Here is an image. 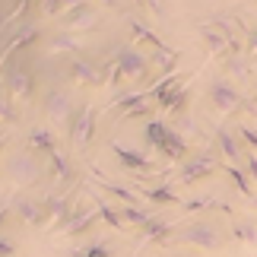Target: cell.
Listing matches in <instances>:
<instances>
[{"instance_id":"cell-28","label":"cell","mask_w":257,"mask_h":257,"mask_svg":"<svg viewBox=\"0 0 257 257\" xmlns=\"http://www.w3.org/2000/svg\"><path fill=\"white\" fill-rule=\"evenodd\" d=\"M48 165H51V172H54L57 178H64V181L73 175V165H70V159H67V156H61V153L48 156Z\"/></svg>"},{"instance_id":"cell-23","label":"cell","mask_w":257,"mask_h":257,"mask_svg":"<svg viewBox=\"0 0 257 257\" xmlns=\"http://www.w3.org/2000/svg\"><path fill=\"white\" fill-rule=\"evenodd\" d=\"M16 219H19V222H32V225H38V219H42V206H38V200H32V197H23V200H16Z\"/></svg>"},{"instance_id":"cell-38","label":"cell","mask_w":257,"mask_h":257,"mask_svg":"<svg viewBox=\"0 0 257 257\" xmlns=\"http://www.w3.org/2000/svg\"><path fill=\"white\" fill-rule=\"evenodd\" d=\"M248 38H251V57H254V61H257V29H254V32H251Z\"/></svg>"},{"instance_id":"cell-22","label":"cell","mask_w":257,"mask_h":257,"mask_svg":"<svg viewBox=\"0 0 257 257\" xmlns=\"http://www.w3.org/2000/svg\"><path fill=\"white\" fill-rule=\"evenodd\" d=\"M222 172L232 178L235 187H238V191H241L244 197H248L251 203L257 200V194H254V187H251V178H248V172H244V169H238V165H229V162H222Z\"/></svg>"},{"instance_id":"cell-36","label":"cell","mask_w":257,"mask_h":257,"mask_svg":"<svg viewBox=\"0 0 257 257\" xmlns=\"http://www.w3.org/2000/svg\"><path fill=\"white\" fill-rule=\"evenodd\" d=\"M0 254H4V257H16V244H10V238H4V241H0Z\"/></svg>"},{"instance_id":"cell-17","label":"cell","mask_w":257,"mask_h":257,"mask_svg":"<svg viewBox=\"0 0 257 257\" xmlns=\"http://www.w3.org/2000/svg\"><path fill=\"white\" fill-rule=\"evenodd\" d=\"M108 150L114 153V159L121 162L127 172H143V169H146V156H143V153H137V150H127L124 143H114V140L108 143Z\"/></svg>"},{"instance_id":"cell-13","label":"cell","mask_w":257,"mask_h":257,"mask_svg":"<svg viewBox=\"0 0 257 257\" xmlns=\"http://www.w3.org/2000/svg\"><path fill=\"white\" fill-rule=\"evenodd\" d=\"M7 95L13 92L16 98H29L32 95V86H35V80H32V73L29 70H23V67H13V70H7Z\"/></svg>"},{"instance_id":"cell-31","label":"cell","mask_w":257,"mask_h":257,"mask_svg":"<svg viewBox=\"0 0 257 257\" xmlns=\"http://www.w3.org/2000/svg\"><path fill=\"white\" fill-rule=\"evenodd\" d=\"M73 257H111V251H108V244H105V241H95V244H89V248L76 251Z\"/></svg>"},{"instance_id":"cell-8","label":"cell","mask_w":257,"mask_h":257,"mask_svg":"<svg viewBox=\"0 0 257 257\" xmlns=\"http://www.w3.org/2000/svg\"><path fill=\"white\" fill-rule=\"evenodd\" d=\"M219 169H222L219 159H216V156H210V153H203V156H194L191 162H184V169H181V175H178V178H181L184 184H197V181L213 178Z\"/></svg>"},{"instance_id":"cell-9","label":"cell","mask_w":257,"mask_h":257,"mask_svg":"<svg viewBox=\"0 0 257 257\" xmlns=\"http://www.w3.org/2000/svg\"><path fill=\"white\" fill-rule=\"evenodd\" d=\"M67 80H73L80 86H98L105 76H102L95 61H89V57H73V61L67 64Z\"/></svg>"},{"instance_id":"cell-26","label":"cell","mask_w":257,"mask_h":257,"mask_svg":"<svg viewBox=\"0 0 257 257\" xmlns=\"http://www.w3.org/2000/svg\"><path fill=\"white\" fill-rule=\"evenodd\" d=\"M165 134H169V124H165V121H150V124L143 127V140H146V146H153V150H159V146H162Z\"/></svg>"},{"instance_id":"cell-6","label":"cell","mask_w":257,"mask_h":257,"mask_svg":"<svg viewBox=\"0 0 257 257\" xmlns=\"http://www.w3.org/2000/svg\"><path fill=\"white\" fill-rule=\"evenodd\" d=\"M206 98H210V105L222 114H232L235 108L241 105V92L235 89L232 80H213L210 89H206Z\"/></svg>"},{"instance_id":"cell-3","label":"cell","mask_w":257,"mask_h":257,"mask_svg":"<svg viewBox=\"0 0 257 257\" xmlns=\"http://www.w3.org/2000/svg\"><path fill=\"white\" fill-rule=\"evenodd\" d=\"M150 76V57L137 48H121L117 51V67L111 73V86H117L121 80H131V83H143Z\"/></svg>"},{"instance_id":"cell-34","label":"cell","mask_w":257,"mask_h":257,"mask_svg":"<svg viewBox=\"0 0 257 257\" xmlns=\"http://www.w3.org/2000/svg\"><path fill=\"white\" fill-rule=\"evenodd\" d=\"M244 172H248V178H254V181H257V153L244 150Z\"/></svg>"},{"instance_id":"cell-19","label":"cell","mask_w":257,"mask_h":257,"mask_svg":"<svg viewBox=\"0 0 257 257\" xmlns=\"http://www.w3.org/2000/svg\"><path fill=\"white\" fill-rule=\"evenodd\" d=\"M137 194L146 197L150 203H162V206H184V200L175 194V187H165V184H159V187H137Z\"/></svg>"},{"instance_id":"cell-15","label":"cell","mask_w":257,"mask_h":257,"mask_svg":"<svg viewBox=\"0 0 257 257\" xmlns=\"http://www.w3.org/2000/svg\"><path fill=\"white\" fill-rule=\"evenodd\" d=\"M159 156H162L165 162H181L184 156H187V140L175 131L172 124H169V134H165V140L159 146Z\"/></svg>"},{"instance_id":"cell-14","label":"cell","mask_w":257,"mask_h":257,"mask_svg":"<svg viewBox=\"0 0 257 257\" xmlns=\"http://www.w3.org/2000/svg\"><path fill=\"white\" fill-rule=\"evenodd\" d=\"M80 48H83V38L76 35V32H67V29L48 35V42H45V51L48 54H67V51H80Z\"/></svg>"},{"instance_id":"cell-27","label":"cell","mask_w":257,"mask_h":257,"mask_svg":"<svg viewBox=\"0 0 257 257\" xmlns=\"http://www.w3.org/2000/svg\"><path fill=\"white\" fill-rule=\"evenodd\" d=\"M38 38H42V29H38V26H26L19 35H13V45H10V48H13V51H19V48L35 45ZM10 48H7V54H10Z\"/></svg>"},{"instance_id":"cell-1","label":"cell","mask_w":257,"mask_h":257,"mask_svg":"<svg viewBox=\"0 0 257 257\" xmlns=\"http://www.w3.org/2000/svg\"><path fill=\"white\" fill-rule=\"evenodd\" d=\"M232 235H225L213 219H197V222H187L181 232L175 235V244H194V248H203V251H222L229 244Z\"/></svg>"},{"instance_id":"cell-18","label":"cell","mask_w":257,"mask_h":257,"mask_svg":"<svg viewBox=\"0 0 257 257\" xmlns=\"http://www.w3.org/2000/svg\"><path fill=\"white\" fill-rule=\"evenodd\" d=\"M169 232H172V225L156 216L153 222H146L143 229H137V251H140L143 244H150V241H165V235H169Z\"/></svg>"},{"instance_id":"cell-32","label":"cell","mask_w":257,"mask_h":257,"mask_svg":"<svg viewBox=\"0 0 257 257\" xmlns=\"http://www.w3.org/2000/svg\"><path fill=\"white\" fill-rule=\"evenodd\" d=\"M225 70H229L232 76H244V73H248V64H244L241 54H232L229 61H225Z\"/></svg>"},{"instance_id":"cell-5","label":"cell","mask_w":257,"mask_h":257,"mask_svg":"<svg viewBox=\"0 0 257 257\" xmlns=\"http://www.w3.org/2000/svg\"><path fill=\"white\" fill-rule=\"evenodd\" d=\"M95 131V108H86L80 105L73 111V117L67 121V134H70V146H76V150H83V146L89 143V137H92Z\"/></svg>"},{"instance_id":"cell-39","label":"cell","mask_w":257,"mask_h":257,"mask_svg":"<svg viewBox=\"0 0 257 257\" xmlns=\"http://www.w3.org/2000/svg\"><path fill=\"white\" fill-rule=\"evenodd\" d=\"M251 111L257 114V92H254V102H251Z\"/></svg>"},{"instance_id":"cell-35","label":"cell","mask_w":257,"mask_h":257,"mask_svg":"<svg viewBox=\"0 0 257 257\" xmlns=\"http://www.w3.org/2000/svg\"><path fill=\"white\" fill-rule=\"evenodd\" d=\"M16 121V108H10V95H4V124Z\"/></svg>"},{"instance_id":"cell-21","label":"cell","mask_w":257,"mask_h":257,"mask_svg":"<svg viewBox=\"0 0 257 257\" xmlns=\"http://www.w3.org/2000/svg\"><path fill=\"white\" fill-rule=\"evenodd\" d=\"M95 187H102V191H105L108 197H117V200H121L124 206H140V194L127 191V187L114 184V181H105V178H98V181H95Z\"/></svg>"},{"instance_id":"cell-4","label":"cell","mask_w":257,"mask_h":257,"mask_svg":"<svg viewBox=\"0 0 257 257\" xmlns=\"http://www.w3.org/2000/svg\"><path fill=\"white\" fill-rule=\"evenodd\" d=\"M76 98H73V92L70 89H64V86H54V89H48L45 92V98H42V111H45V117L51 124H67L73 117V111H76Z\"/></svg>"},{"instance_id":"cell-24","label":"cell","mask_w":257,"mask_h":257,"mask_svg":"<svg viewBox=\"0 0 257 257\" xmlns=\"http://www.w3.org/2000/svg\"><path fill=\"white\" fill-rule=\"evenodd\" d=\"M232 238L244 241V244H257V225L251 219H232Z\"/></svg>"},{"instance_id":"cell-25","label":"cell","mask_w":257,"mask_h":257,"mask_svg":"<svg viewBox=\"0 0 257 257\" xmlns=\"http://www.w3.org/2000/svg\"><path fill=\"white\" fill-rule=\"evenodd\" d=\"M121 216H124V225H137V229H143L146 222L156 219L146 206H121Z\"/></svg>"},{"instance_id":"cell-20","label":"cell","mask_w":257,"mask_h":257,"mask_svg":"<svg viewBox=\"0 0 257 257\" xmlns=\"http://www.w3.org/2000/svg\"><path fill=\"white\" fill-rule=\"evenodd\" d=\"M92 222H95V213L89 210L86 203H80V206H73V213H70V225H67V235H83V232H89L92 229Z\"/></svg>"},{"instance_id":"cell-11","label":"cell","mask_w":257,"mask_h":257,"mask_svg":"<svg viewBox=\"0 0 257 257\" xmlns=\"http://www.w3.org/2000/svg\"><path fill=\"white\" fill-rule=\"evenodd\" d=\"M203 45H206V51L213 57H229L235 51V45H238V38L222 32L219 26H210V29H203Z\"/></svg>"},{"instance_id":"cell-10","label":"cell","mask_w":257,"mask_h":257,"mask_svg":"<svg viewBox=\"0 0 257 257\" xmlns=\"http://www.w3.org/2000/svg\"><path fill=\"white\" fill-rule=\"evenodd\" d=\"M213 137H216V150L225 156V162H229V165H244V146H241V140H238V134H232V131H225V127H219Z\"/></svg>"},{"instance_id":"cell-30","label":"cell","mask_w":257,"mask_h":257,"mask_svg":"<svg viewBox=\"0 0 257 257\" xmlns=\"http://www.w3.org/2000/svg\"><path fill=\"white\" fill-rule=\"evenodd\" d=\"M238 140H241V146H244L248 153H257V131H254V127L241 124V127H238Z\"/></svg>"},{"instance_id":"cell-29","label":"cell","mask_w":257,"mask_h":257,"mask_svg":"<svg viewBox=\"0 0 257 257\" xmlns=\"http://www.w3.org/2000/svg\"><path fill=\"white\" fill-rule=\"evenodd\" d=\"M172 127H175V131L184 137V140H187V137H197V131H200V127H197V121H194L191 114H181V117H175V121H172Z\"/></svg>"},{"instance_id":"cell-12","label":"cell","mask_w":257,"mask_h":257,"mask_svg":"<svg viewBox=\"0 0 257 257\" xmlns=\"http://www.w3.org/2000/svg\"><path fill=\"white\" fill-rule=\"evenodd\" d=\"M89 200L95 203V213H98V216L105 219V225H111L114 232H121V229H124V216H121V206H111V203H108L102 194H95V191H92V184H89Z\"/></svg>"},{"instance_id":"cell-37","label":"cell","mask_w":257,"mask_h":257,"mask_svg":"<svg viewBox=\"0 0 257 257\" xmlns=\"http://www.w3.org/2000/svg\"><path fill=\"white\" fill-rule=\"evenodd\" d=\"M150 10H153V16H159V19H165V16H169V10H165L162 4H150Z\"/></svg>"},{"instance_id":"cell-7","label":"cell","mask_w":257,"mask_h":257,"mask_svg":"<svg viewBox=\"0 0 257 257\" xmlns=\"http://www.w3.org/2000/svg\"><path fill=\"white\" fill-rule=\"evenodd\" d=\"M98 19H102V10H98L95 4H73L70 10L64 13V29L67 32H89Z\"/></svg>"},{"instance_id":"cell-2","label":"cell","mask_w":257,"mask_h":257,"mask_svg":"<svg viewBox=\"0 0 257 257\" xmlns=\"http://www.w3.org/2000/svg\"><path fill=\"white\" fill-rule=\"evenodd\" d=\"M4 172L16 187H32L42 178V156L32 150H16L13 156H7Z\"/></svg>"},{"instance_id":"cell-16","label":"cell","mask_w":257,"mask_h":257,"mask_svg":"<svg viewBox=\"0 0 257 257\" xmlns=\"http://www.w3.org/2000/svg\"><path fill=\"white\" fill-rule=\"evenodd\" d=\"M29 150L38 156H54L57 153V137L48 127H32L29 131Z\"/></svg>"},{"instance_id":"cell-33","label":"cell","mask_w":257,"mask_h":257,"mask_svg":"<svg viewBox=\"0 0 257 257\" xmlns=\"http://www.w3.org/2000/svg\"><path fill=\"white\" fill-rule=\"evenodd\" d=\"M38 10H42L45 16H57L64 10V0H42V4H38Z\"/></svg>"}]
</instances>
